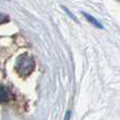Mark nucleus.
I'll use <instances>...</instances> for the list:
<instances>
[{"instance_id": "f257e3e1", "label": "nucleus", "mask_w": 120, "mask_h": 120, "mask_svg": "<svg viewBox=\"0 0 120 120\" xmlns=\"http://www.w3.org/2000/svg\"><path fill=\"white\" fill-rule=\"evenodd\" d=\"M35 68V61L26 54L20 55L16 60V70L20 76H29Z\"/></svg>"}, {"instance_id": "7ed1b4c3", "label": "nucleus", "mask_w": 120, "mask_h": 120, "mask_svg": "<svg viewBox=\"0 0 120 120\" xmlns=\"http://www.w3.org/2000/svg\"><path fill=\"white\" fill-rule=\"evenodd\" d=\"M10 94H8V90H6L4 86H1V92H0V100L2 103L6 102L8 100Z\"/></svg>"}, {"instance_id": "20e7f679", "label": "nucleus", "mask_w": 120, "mask_h": 120, "mask_svg": "<svg viewBox=\"0 0 120 120\" xmlns=\"http://www.w3.org/2000/svg\"><path fill=\"white\" fill-rule=\"evenodd\" d=\"M63 10H64V11H65V12H66V13H68V16H70V17H72V19H73V20H74V21H76V22H78V19H77V18H76V17H75V16H74V15H73V14H72V13H71V12H70V11H68V8H63Z\"/></svg>"}, {"instance_id": "39448f33", "label": "nucleus", "mask_w": 120, "mask_h": 120, "mask_svg": "<svg viewBox=\"0 0 120 120\" xmlns=\"http://www.w3.org/2000/svg\"><path fill=\"white\" fill-rule=\"evenodd\" d=\"M71 117H72V111H68L65 117H64V120H71Z\"/></svg>"}, {"instance_id": "f03ea898", "label": "nucleus", "mask_w": 120, "mask_h": 120, "mask_svg": "<svg viewBox=\"0 0 120 120\" xmlns=\"http://www.w3.org/2000/svg\"><path fill=\"white\" fill-rule=\"evenodd\" d=\"M82 15H83V17H84V18L86 19V20L89 21L90 23H91V24L94 25V26H96L97 29H100V30L103 29V25H102L101 23H100L96 18H94L93 16H91L90 14H87V13H84V12H82Z\"/></svg>"}]
</instances>
